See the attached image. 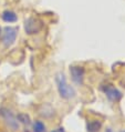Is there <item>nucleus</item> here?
<instances>
[{
    "label": "nucleus",
    "instance_id": "nucleus-1",
    "mask_svg": "<svg viewBox=\"0 0 125 132\" xmlns=\"http://www.w3.org/2000/svg\"><path fill=\"white\" fill-rule=\"evenodd\" d=\"M56 83H57V89L60 97L64 100H71L75 98L76 91L72 86H70L67 81V78L63 73H58L56 76Z\"/></svg>",
    "mask_w": 125,
    "mask_h": 132
},
{
    "label": "nucleus",
    "instance_id": "nucleus-2",
    "mask_svg": "<svg viewBox=\"0 0 125 132\" xmlns=\"http://www.w3.org/2000/svg\"><path fill=\"white\" fill-rule=\"evenodd\" d=\"M0 117L3 119L7 127L11 131H18L20 128V123L17 119V116H14L11 110L8 108H1L0 109Z\"/></svg>",
    "mask_w": 125,
    "mask_h": 132
},
{
    "label": "nucleus",
    "instance_id": "nucleus-3",
    "mask_svg": "<svg viewBox=\"0 0 125 132\" xmlns=\"http://www.w3.org/2000/svg\"><path fill=\"white\" fill-rule=\"evenodd\" d=\"M43 29V22L39 18L35 17H29L28 19H25L24 21V31L25 34L29 36L37 35L39 34Z\"/></svg>",
    "mask_w": 125,
    "mask_h": 132
},
{
    "label": "nucleus",
    "instance_id": "nucleus-4",
    "mask_svg": "<svg viewBox=\"0 0 125 132\" xmlns=\"http://www.w3.org/2000/svg\"><path fill=\"white\" fill-rule=\"evenodd\" d=\"M1 41L2 45L6 47V48H9L11 47L17 40L18 37V28L17 27H6L3 28V30L1 31Z\"/></svg>",
    "mask_w": 125,
    "mask_h": 132
},
{
    "label": "nucleus",
    "instance_id": "nucleus-5",
    "mask_svg": "<svg viewBox=\"0 0 125 132\" xmlns=\"http://www.w3.org/2000/svg\"><path fill=\"white\" fill-rule=\"evenodd\" d=\"M101 89H102L103 92H104L106 98L112 102H119L123 97L122 92H121L119 89H116L115 87H113L112 84H109V83L103 84L101 87Z\"/></svg>",
    "mask_w": 125,
    "mask_h": 132
},
{
    "label": "nucleus",
    "instance_id": "nucleus-6",
    "mask_svg": "<svg viewBox=\"0 0 125 132\" xmlns=\"http://www.w3.org/2000/svg\"><path fill=\"white\" fill-rule=\"evenodd\" d=\"M70 73H71V78L73 82L78 86H82L84 81V75H85V70L83 67L80 65H71L70 67Z\"/></svg>",
    "mask_w": 125,
    "mask_h": 132
},
{
    "label": "nucleus",
    "instance_id": "nucleus-7",
    "mask_svg": "<svg viewBox=\"0 0 125 132\" xmlns=\"http://www.w3.org/2000/svg\"><path fill=\"white\" fill-rule=\"evenodd\" d=\"M1 18L5 22H8V23H13V22H17L18 21L17 13L12 11V10H5L1 14Z\"/></svg>",
    "mask_w": 125,
    "mask_h": 132
},
{
    "label": "nucleus",
    "instance_id": "nucleus-8",
    "mask_svg": "<svg viewBox=\"0 0 125 132\" xmlns=\"http://www.w3.org/2000/svg\"><path fill=\"white\" fill-rule=\"evenodd\" d=\"M102 128V123L97 120H93V121H90L87 122L86 124V130L87 132H99Z\"/></svg>",
    "mask_w": 125,
    "mask_h": 132
},
{
    "label": "nucleus",
    "instance_id": "nucleus-9",
    "mask_svg": "<svg viewBox=\"0 0 125 132\" xmlns=\"http://www.w3.org/2000/svg\"><path fill=\"white\" fill-rule=\"evenodd\" d=\"M32 130L33 132H46L47 131V127L46 124L40 120H37L32 123Z\"/></svg>",
    "mask_w": 125,
    "mask_h": 132
},
{
    "label": "nucleus",
    "instance_id": "nucleus-10",
    "mask_svg": "<svg viewBox=\"0 0 125 132\" xmlns=\"http://www.w3.org/2000/svg\"><path fill=\"white\" fill-rule=\"evenodd\" d=\"M17 119L19 121V123H22L24 126H30L31 124L30 117H29L27 113H19V114L17 116Z\"/></svg>",
    "mask_w": 125,
    "mask_h": 132
},
{
    "label": "nucleus",
    "instance_id": "nucleus-11",
    "mask_svg": "<svg viewBox=\"0 0 125 132\" xmlns=\"http://www.w3.org/2000/svg\"><path fill=\"white\" fill-rule=\"evenodd\" d=\"M52 132H64V129L63 128H58L57 130H53Z\"/></svg>",
    "mask_w": 125,
    "mask_h": 132
},
{
    "label": "nucleus",
    "instance_id": "nucleus-12",
    "mask_svg": "<svg viewBox=\"0 0 125 132\" xmlns=\"http://www.w3.org/2000/svg\"><path fill=\"white\" fill-rule=\"evenodd\" d=\"M1 31H2V30H1V28H0V35H1Z\"/></svg>",
    "mask_w": 125,
    "mask_h": 132
},
{
    "label": "nucleus",
    "instance_id": "nucleus-13",
    "mask_svg": "<svg viewBox=\"0 0 125 132\" xmlns=\"http://www.w3.org/2000/svg\"><path fill=\"white\" fill-rule=\"evenodd\" d=\"M121 132H125V130H122V131H121Z\"/></svg>",
    "mask_w": 125,
    "mask_h": 132
}]
</instances>
